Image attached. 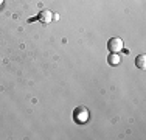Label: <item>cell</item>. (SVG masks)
Masks as SVG:
<instances>
[{
  "mask_svg": "<svg viewBox=\"0 0 146 140\" xmlns=\"http://www.w3.org/2000/svg\"><path fill=\"white\" fill-rule=\"evenodd\" d=\"M107 62H109L110 65H118V64L121 62L120 55H118V53H110L109 58H107Z\"/></svg>",
  "mask_w": 146,
  "mask_h": 140,
  "instance_id": "4",
  "label": "cell"
},
{
  "mask_svg": "<svg viewBox=\"0 0 146 140\" xmlns=\"http://www.w3.org/2000/svg\"><path fill=\"white\" fill-rule=\"evenodd\" d=\"M135 65H137L138 69H145L146 67V56L145 55H138L137 58H135Z\"/></svg>",
  "mask_w": 146,
  "mask_h": 140,
  "instance_id": "5",
  "label": "cell"
},
{
  "mask_svg": "<svg viewBox=\"0 0 146 140\" xmlns=\"http://www.w3.org/2000/svg\"><path fill=\"white\" fill-rule=\"evenodd\" d=\"M2 2H3V0H0V3H2Z\"/></svg>",
  "mask_w": 146,
  "mask_h": 140,
  "instance_id": "6",
  "label": "cell"
},
{
  "mask_svg": "<svg viewBox=\"0 0 146 140\" xmlns=\"http://www.w3.org/2000/svg\"><path fill=\"white\" fill-rule=\"evenodd\" d=\"M75 118L76 120H86V118H89V111L86 109V107H78V109L75 111Z\"/></svg>",
  "mask_w": 146,
  "mask_h": 140,
  "instance_id": "3",
  "label": "cell"
},
{
  "mask_svg": "<svg viewBox=\"0 0 146 140\" xmlns=\"http://www.w3.org/2000/svg\"><path fill=\"white\" fill-rule=\"evenodd\" d=\"M51 19H53V13L48 11V9H44V11H40L37 14V20L42 23H50Z\"/></svg>",
  "mask_w": 146,
  "mask_h": 140,
  "instance_id": "2",
  "label": "cell"
},
{
  "mask_svg": "<svg viewBox=\"0 0 146 140\" xmlns=\"http://www.w3.org/2000/svg\"><path fill=\"white\" fill-rule=\"evenodd\" d=\"M123 47H124V44L121 37H112L107 42V48L110 50V53H118V51L123 50Z\"/></svg>",
  "mask_w": 146,
  "mask_h": 140,
  "instance_id": "1",
  "label": "cell"
}]
</instances>
